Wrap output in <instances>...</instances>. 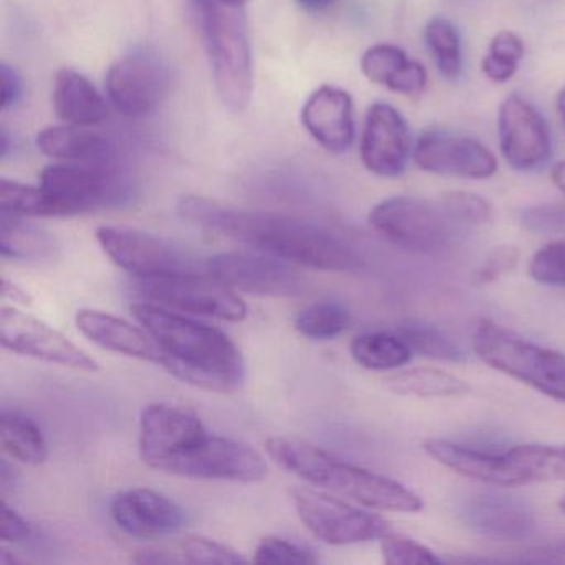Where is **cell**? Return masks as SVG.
Wrapping results in <instances>:
<instances>
[{"mask_svg": "<svg viewBox=\"0 0 565 565\" xmlns=\"http://www.w3.org/2000/svg\"><path fill=\"white\" fill-rule=\"evenodd\" d=\"M178 213L188 223L313 269L350 273L360 259L329 231L284 214L234 210L201 196H184Z\"/></svg>", "mask_w": 565, "mask_h": 565, "instance_id": "cell-1", "label": "cell"}, {"mask_svg": "<svg viewBox=\"0 0 565 565\" xmlns=\"http://www.w3.org/2000/svg\"><path fill=\"white\" fill-rule=\"evenodd\" d=\"M131 313L164 353L161 369L207 392L230 393L246 376L241 350L220 329L154 303H135Z\"/></svg>", "mask_w": 565, "mask_h": 565, "instance_id": "cell-2", "label": "cell"}, {"mask_svg": "<svg viewBox=\"0 0 565 565\" xmlns=\"http://www.w3.org/2000/svg\"><path fill=\"white\" fill-rule=\"evenodd\" d=\"M270 458L310 484L339 492L366 508L415 514L423 501L395 479L350 465L299 438L274 436L266 443Z\"/></svg>", "mask_w": 565, "mask_h": 565, "instance_id": "cell-3", "label": "cell"}, {"mask_svg": "<svg viewBox=\"0 0 565 565\" xmlns=\"http://www.w3.org/2000/svg\"><path fill=\"white\" fill-rule=\"evenodd\" d=\"M214 85L224 107L243 111L253 97L254 67L249 29L243 6L221 0H193Z\"/></svg>", "mask_w": 565, "mask_h": 565, "instance_id": "cell-4", "label": "cell"}, {"mask_svg": "<svg viewBox=\"0 0 565 565\" xmlns=\"http://www.w3.org/2000/svg\"><path fill=\"white\" fill-rule=\"evenodd\" d=\"M476 355L545 396L565 402V356L535 345L492 320H481L472 330Z\"/></svg>", "mask_w": 565, "mask_h": 565, "instance_id": "cell-5", "label": "cell"}, {"mask_svg": "<svg viewBox=\"0 0 565 565\" xmlns=\"http://www.w3.org/2000/svg\"><path fill=\"white\" fill-rule=\"evenodd\" d=\"M39 186L52 198L61 216L124 206L134 200L131 178L118 163H57L45 168Z\"/></svg>", "mask_w": 565, "mask_h": 565, "instance_id": "cell-6", "label": "cell"}, {"mask_svg": "<svg viewBox=\"0 0 565 565\" xmlns=\"http://www.w3.org/2000/svg\"><path fill=\"white\" fill-rule=\"evenodd\" d=\"M370 224L386 241L405 250L435 254L452 243L458 224L441 203L415 196H393L373 207Z\"/></svg>", "mask_w": 565, "mask_h": 565, "instance_id": "cell-7", "label": "cell"}, {"mask_svg": "<svg viewBox=\"0 0 565 565\" xmlns=\"http://www.w3.org/2000/svg\"><path fill=\"white\" fill-rule=\"evenodd\" d=\"M102 249L137 279L206 273V260L186 247L130 227L102 226L97 231Z\"/></svg>", "mask_w": 565, "mask_h": 565, "instance_id": "cell-8", "label": "cell"}, {"mask_svg": "<svg viewBox=\"0 0 565 565\" xmlns=\"http://www.w3.org/2000/svg\"><path fill=\"white\" fill-rule=\"evenodd\" d=\"M161 471L183 478L259 482L267 476V465L246 443L206 431L180 449Z\"/></svg>", "mask_w": 565, "mask_h": 565, "instance_id": "cell-9", "label": "cell"}, {"mask_svg": "<svg viewBox=\"0 0 565 565\" xmlns=\"http://www.w3.org/2000/svg\"><path fill=\"white\" fill-rule=\"evenodd\" d=\"M171 71L151 47H137L118 58L107 75L110 104L127 118L153 114L170 94Z\"/></svg>", "mask_w": 565, "mask_h": 565, "instance_id": "cell-10", "label": "cell"}, {"mask_svg": "<svg viewBox=\"0 0 565 565\" xmlns=\"http://www.w3.org/2000/svg\"><path fill=\"white\" fill-rule=\"evenodd\" d=\"M137 287L148 299L183 313L227 322H241L247 316L246 303L239 296L207 273L138 279Z\"/></svg>", "mask_w": 565, "mask_h": 565, "instance_id": "cell-11", "label": "cell"}, {"mask_svg": "<svg viewBox=\"0 0 565 565\" xmlns=\"http://www.w3.org/2000/svg\"><path fill=\"white\" fill-rule=\"evenodd\" d=\"M290 494L300 521L326 544H359L382 539L390 532V522L382 515L332 495L309 488H296Z\"/></svg>", "mask_w": 565, "mask_h": 565, "instance_id": "cell-12", "label": "cell"}, {"mask_svg": "<svg viewBox=\"0 0 565 565\" xmlns=\"http://www.w3.org/2000/svg\"><path fill=\"white\" fill-rule=\"evenodd\" d=\"M0 342L11 352L42 362L88 373L100 370L97 360L87 355L54 327L15 307L4 306L0 309Z\"/></svg>", "mask_w": 565, "mask_h": 565, "instance_id": "cell-13", "label": "cell"}, {"mask_svg": "<svg viewBox=\"0 0 565 565\" xmlns=\"http://www.w3.org/2000/svg\"><path fill=\"white\" fill-rule=\"evenodd\" d=\"M206 273L231 289L257 296L297 297L306 292L302 276L270 254H217L207 259Z\"/></svg>", "mask_w": 565, "mask_h": 565, "instance_id": "cell-14", "label": "cell"}, {"mask_svg": "<svg viewBox=\"0 0 565 565\" xmlns=\"http://www.w3.org/2000/svg\"><path fill=\"white\" fill-rule=\"evenodd\" d=\"M413 160L426 173L465 180H486L498 171V160L484 145L436 128L419 135Z\"/></svg>", "mask_w": 565, "mask_h": 565, "instance_id": "cell-15", "label": "cell"}, {"mask_svg": "<svg viewBox=\"0 0 565 565\" xmlns=\"http://www.w3.org/2000/svg\"><path fill=\"white\" fill-rule=\"evenodd\" d=\"M498 131L502 157L514 170H537L551 158L552 141L547 124L519 95H509L499 107Z\"/></svg>", "mask_w": 565, "mask_h": 565, "instance_id": "cell-16", "label": "cell"}, {"mask_svg": "<svg viewBox=\"0 0 565 565\" xmlns=\"http://www.w3.org/2000/svg\"><path fill=\"white\" fill-rule=\"evenodd\" d=\"M408 124L392 105L373 104L366 114L360 157L363 167L380 178H396L412 157Z\"/></svg>", "mask_w": 565, "mask_h": 565, "instance_id": "cell-17", "label": "cell"}, {"mask_svg": "<svg viewBox=\"0 0 565 565\" xmlns=\"http://www.w3.org/2000/svg\"><path fill=\"white\" fill-rule=\"evenodd\" d=\"M459 518L469 531L491 541H522L535 531L534 508L502 492H475L461 502Z\"/></svg>", "mask_w": 565, "mask_h": 565, "instance_id": "cell-18", "label": "cell"}, {"mask_svg": "<svg viewBox=\"0 0 565 565\" xmlns=\"http://www.w3.org/2000/svg\"><path fill=\"white\" fill-rule=\"evenodd\" d=\"M207 431L190 409L168 403L148 405L140 418V455L150 468L161 471L188 443Z\"/></svg>", "mask_w": 565, "mask_h": 565, "instance_id": "cell-19", "label": "cell"}, {"mask_svg": "<svg viewBox=\"0 0 565 565\" xmlns=\"http://www.w3.org/2000/svg\"><path fill=\"white\" fill-rule=\"evenodd\" d=\"M118 527L134 537L157 539L177 534L186 525V511L173 499L148 488L118 492L110 502Z\"/></svg>", "mask_w": 565, "mask_h": 565, "instance_id": "cell-20", "label": "cell"}, {"mask_svg": "<svg viewBox=\"0 0 565 565\" xmlns=\"http://www.w3.org/2000/svg\"><path fill=\"white\" fill-rule=\"evenodd\" d=\"M302 121L310 137L330 153H345L355 138L352 97L342 88L323 85L303 105Z\"/></svg>", "mask_w": 565, "mask_h": 565, "instance_id": "cell-21", "label": "cell"}, {"mask_svg": "<svg viewBox=\"0 0 565 565\" xmlns=\"http://www.w3.org/2000/svg\"><path fill=\"white\" fill-rule=\"evenodd\" d=\"M77 326L88 340L102 349L163 366V350L143 327L140 329L120 317L94 309L81 310Z\"/></svg>", "mask_w": 565, "mask_h": 565, "instance_id": "cell-22", "label": "cell"}, {"mask_svg": "<svg viewBox=\"0 0 565 565\" xmlns=\"http://www.w3.org/2000/svg\"><path fill=\"white\" fill-rule=\"evenodd\" d=\"M423 449L439 465L465 478L486 482V484L502 486V488L518 486L504 452L495 455V452L481 451V449L469 448L448 439H428L423 443Z\"/></svg>", "mask_w": 565, "mask_h": 565, "instance_id": "cell-23", "label": "cell"}, {"mask_svg": "<svg viewBox=\"0 0 565 565\" xmlns=\"http://www.w3.org/2000/svg\"><path fill=\"white\" fill-rule=\"evenodd\" d=\"M363 75L373 84L395 94L418 98L426 90L428 75L418 62L409 61L405 51L392 44L370 47L360 62Z\"/></svg>", "mask_w": 565, "mask_h": 565, "instance_id": "cell-24", "label": "cell"}, {"mask_svg": "<svg viewBox=\"0 0 565 565\" xmlns=\"http://www.w3.org/2000/svg\"><path fill=\"white\" fill-rule=\"evenodd\" d=\"M54 108L72 127H94L107 120L108 107L97 88L78 72L64 68L55 77Z\"/></svg>", "mask_w": 565, "mask_h": 565, "instance_id": "cell-25", "label": "cell"}, {"mask_svg": "<svg viewBox=\"0 0 565 565\" xmlns=\"http://www.w3.org/2000/svg\"><path fill=\"white\" fill-rule=\"evenodd\" d=\"M42 153L67 163H118V150L110 140L82 127H51L38 135Z\"/></svg>", "mask_w": 565, "mask_h": 565, "instance_id": "cell-26", "label": "cell"}, {"mask_svg": "<svg viewBox=\"0 0 565 565\" xmlns=\"http://www.w3.org/2000/svg\"><path fill=\"white\" fill-rule=\"evenodd\" d=\"M0 250L6 259L44 264L57 259V239L49 231L28 223L22 216H0Z\"/></svg>", "mask_w": 565, "mask_h": 565, "instance_id": "cell-27", "label": "cell"}, {"mask_svg": "<svg viewBox=\"0 0 565 565\" xmlns=\"http://www.w3.org/2000/svg\"><path fill=\"white\" fill-rule=\"evenodd\" d=\"M504 456L518 486L565 481V446L521 445Z\"/></svg>", "mask_w": 565, "mask_h": 565, "instance_id": "cell-28", "label": "cell"}, {"mask_svg": "<svg viewBox=\"0 0 565 565\" xmlns=\"http://www.w3.org/2000/svg\"><path fill=\"white\" fill-rule=\"evenodd\" d=\"M0 441L12 458L38 466L47 459L49 446L44 433L34 419L4 409L0 415Z\"/></svg>", "mask_w": 565, "mask_h": 565, "instance_id": "cell-29", "label": "cell"}, {"mask_svg": "<svg viewBox=\"0 0 565 565\" xmlns=\"http://www.w3.org/2000/svg\"><path fill=\"white\" fill-rule=\"evenodd\" d=\"M353 360L363 369L388 372L409 363L413 350L398 333H362L350 343Z\"/></svg>", "mask_w": 565, "mask_h": 565, "instance_id": "cell-30", "label": "cell"}, {"mask_svg": "<svg viewBox=\"0 0 565 565\" xmlns=\"http://www.w3.org/2000/svg\"><path fill=\"white\" fill-rule=\"evenodd\" d=\"M386 385L398 395L416 398H445V396L465 395L468 383L443 370L413 369L395 373L386 379Z\"/></svg>", "mask_w": 565, "mask_h": 565, "instance_id": "cell-31", "label": "cell"}, {"mask_svg": "<svg viewBox=\"0 0 565 565\" xmlns=\"http://www.w3.org/2000/svg\"><path fill=\"white\" fill-rule=\"evenodd\" d=\"M425 39L439 74L446 81L459 78L462 68V52L455 25L448 19L433 18L426 25Z\"/></svg>", "mask_w": 565, "mask_h": 565, "instance_id": "cell-32", "label": "cell"}, {"mask_svg": "<svg viewBox=\"0 0 565 565\" xmlns=\"http://www.w3.org/2000/svg\"><path fill=\"white\" fill-rule=\"evenodd\" d=\"M352 317L339 302H317L303 309L296 317L297 332L307 339L332 340L349 329Z\"/></svg>", "mask_w": 565, "mask_h": 565, "instance_id": "cell-33", "label": "cell"}, {"mask_svg": "<svg viewBox=\"0 0 565 565\" xmlns=\"http://www.w3.org/2000/svg\"><path fill=\"white\" fill-rule=\"evenodd\" d=\"M0 211L14 216H61L52 198L41 186L0 181Z\"/></svg>", "mask_w": 565, "mask_h": 565, "instance_id": "cell-34", "label": "cell"}, {"mask_svg": "<svg viewBox=\"0 0 565 565\" xmlns=\"http://www.w3.org/2000/svg\"><path fill=\"white\" fill-rule=\"evenodd\" d=\"M396 333L408 343L413 353H418L425 359L439 360V362H461L466 359L465 352L456 345L455 340L436 327L425 326V323H406L399 327Z\"/></svg>", "mask_w": 565, "mask_h": 565, "instance_id": "cell-35", "label": "cell"}, {"mask_svg": "<svg viewBox=\"0 0 565 565\" xmlns=\"http://www.w3.org/2000/svg\"><path fill=\"white\" fill-rule=\"evenodd\" d=\"M524 42L518 34L511 31L498 32L489 44L488 55L482 58V74L498 84L511 81L524 58Z\"/></svg>", "mask_w": 565, "mask_h": 565, "instance_id": "cell-36", "label": "cell"}, {"mask_svg": "<svg viewBox=\"0 0 565 565\" xmlns=\"http://www.w3.org/2000/svg\"><path fill=\"white\" fill-rule=\"evenodd\" d=\"M439 203L459 226H481L492 220V206L484 198L468 191H449Z\"/></svg>", "mask_w": 565, "mask_h": 565, "instance_id": "cell-37", "label": "cell"}, {"mask_svg": "<svg viewBox=\"0 0 565 565\" xmlns=\"http://www.w3.org/2000/svg\"><path fill=\"white\" fill-rule=\"evenodd\" d=\"M181 558L188 564H246V558L230 545L213 539L190 535L181 542Z\"/></svg>", "mask_w": 565, "mask_h": 565, "instance_id": "cell-38", "label": "cell"}, {"mask_svg": "<svg viewBox=\"0 0 565 565\" xmlns=\"http://www.w3.org/2000/svg\"><path fill=\"white\" fill-rule=\"evenodd\" d=\"M383 561L388 565L441 564V558L433 554L431 548L405 535L388 534L380 539Z\"/></svg>", "mask_w": 565, "mask_h": 565, "instance_id": "cell-39", "label": "cell"}, {"mask_svg": "<svg viewBox=\"0 0 565 565\" xmlns=\"http://www.w3.org/2000/svg\"><path fill=\"white\" fill-rule=\"evenodd\" d=\"M529 274L542 286L565 287V239L539 249L529 263Z\"/></svg>", "mask_w": 565, "mask_h": 565, "instance_id": "cell-40", "label": "cell"}, {"mask_svg": "<svg viewBox=\"0 0 565 565\" xmlns=\"http://www.w3.org/2000/svg\"><path fill=\"white\" fill-rule=\"evenodd\" d=\"M256 564H316L317 557L312 551L296 544V542L286 541L280 537H266L257 545Z\"/></svg>", "mask_w": 565, "mask_h": 565, "instance_id": "cell-41", "label": "cell"}, {"mask_svg": "<svg viewBox=\"0 0 565 565\" xmlns=\"http://www.w3.org/2000/svg\"><path fill=\"white\" fill-rule=\"evenodd\" d=\"M518 259L519 253L515 247L504 246L492 250L488 259H486L481 273H479L481 282H494L499 277L505 276L509 270L514 269Z\"/></svg>", "mask_w": 565, "mask_h": 565, "instance_id": "cell-42", "label": "cell"}, {"mask_svg": "<svg viewBox=\"0 0 565 565\" xmlns=\"http://www.w3.org/2000/svg\"><path fill=\"white\" fill-rule=\"evenodd\" d=\"M524 223L529 230L539 233H554L565 231V207H537L524 214Z\"/></svg>", "mask_w": 565, "mask_h": 565, "instance_id": "cell-43", "label": "cell"}, {"mask_svg": "<svg viewBox=\"0 0 565 565\" xmlns=\"http://www.w3.org/2000/svg\"><path fill=\"white\" fill-rule=\"evenodd\" d=\"M0 537L4 542H21L31 537V524L12 509L8 502L2 501V514H0Z\"/></svg>", "mask_w": 565, "mask_h": 565, "instance_id": "cell-44", "label": "cell"}, {"mask_svg": "<svg viewBox=\"0 0 565 565\" xmlns=\"http://www.w3.org/2000/svg\"><path fill=\"white\" fill-rule=\"evenodd\" d=\"M0 82H2V108L9 110L15 107L24 94V82L11 65H0Z\"/></svg>", "mask_w": 565, "mask_h": 565, "instance_id": "cell-45", "label": "cell"}, {"mask_svg": "<svg viewBox=\"0 0 565 565\" xmlns=\"http://www.w3.org/2000/svg\"><path fill=\"white\" fill-rule=\"evenodd\" d=\"M138 564H183L181 555L168 554L163 551H145L134 558Z\"/></svg>", "mask_w": 565, "mask_h": 565, "instance_id": "cell-46", "label": "cell"}, {"mask_svg": "<svg viewBox=\"0 0 565 565\" xmlns=\"http://www.w3.org/2000/svg\"><path fill=\"white\" fill-rule=\"evenodd\" d=\"M2 299L12 300L14 306L28 307L32 303V297L22 287L15 286L11 280H2Z\"/></svg>", "mask_w": 565, "mask_h": 565, "instance_id": "cell-47", "label": "cell"}, {"mask_svg": "<svg viewBox=\"0 0 565 565\" xmlns=\"http://www.w3.org/2000/svg\"><path fill=\"white\" fill-rule=\"evenodd\" d=\"M551 180L554 186L565 194V161H558L552 167Z\"/></svg>", "mask_w": 565, "mask_h": 565, "instance_id": "cell-48", "label": "cell"}, {"mask_svg": "<svg viewBox=\"0 0 565 565\" xmlns=\"http://www.w3.org/2000/svg\"><path fill=\"white\" fill-rule=\"evenodd\" d=\"M296 2L310 12L326 11L330 6L335 4V0H296Z\"/></svg>", "mask_w": 565, "mask_h": 565, "instance_id": "cell-49", "label": "cell"}, {"mask_svg": "<svg viewBox=\"0 0 565 565\" xmlns=\"http://www.w3.org/2000/svg\"><path fill=\"white\" fill-rule=\"evenodd\" d=\"M12 564H24V561L22 558L15 557V555H12L11 552L0 551V565H12Z\"/></svg>", "mask_w": 565, "mask_h": 565, "instance_id": "cell-50", "label": "cell"}, {"mask_svg": "<svg viewBox=\"0 0 565 565\" xmlns=\"http://www.w3.org/2000/svg\"><path fill=\"white\" fill-rule=\"evenodd\" d=\"M557 111L558 118H561L562 128L565 130V87L558 92L557 97Z\"/></svg>", "mask_w": 565, "mask_h": 565, "instance_id": "cell-51", "label": "cell"}, {"mask_svg": "<svg viewBox=\"0 0 565 565\" xmlns=\"http://www.w3.org/2000/svg\"><path fill=\"white\" fill-rule=\"evenodd\" d=\"M221 2H226V4L233 6H244L246 4L247 0H221Z\"/></svg>", "mask_w": 565, "mask_h": 565, "instance_id": "cell-52", "label": "cell"}, {"mask_svg": "<svg viewBox=\"0 0 565 565\" xmlns=\"http://www.w3.org/2000/svg\"><path fill=\"white\" fill-rule=\"evenodd\" d=\"M558 508H561V511L565 514V495L561 499V501H558Z\"/></svg>", "mask_w": 565, "mask_h": 565, "instance_id": "cell-53", "label": "cell"}]
</instances>
